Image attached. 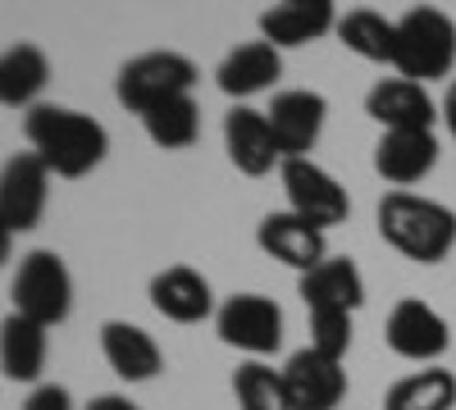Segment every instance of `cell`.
<instances>
[{
    "mask_svg": "<svg viewBox=\"0 0 456 410\" xmlns=\"http://www.w3.org/2000/svg\"><path fill=\"white\" fill-rule=\"evenodd\" d=\"M23 137L32 146V156L42 160L55 178H87L105 151H110V133L83 109L69 105H37L23 115Z\"/></svg>",
    "mask_w": 456,
    "mask_h": 410,
    "instance_id": "1",
    "label": "cell"
},
{
    "mask_svg": "<svg viewBox=\"0 0 456 410\" xmlns=\"http://www.w3.org/2000/svg\"><path fill=\"white\" fill-rule=\"evenodd\" d=\"M379 237L415 265H438L456 246V214L420 192H388L374 210Z\"/></svg>",
    "mask_w": 456,
    "mask_h": 410,
    "instance_id": "2",
    "label": "cell"
},
{
    "mask_svg": "<svg viewBox=\"0 0 456 410\" xmlns=\"http://www.w3.org/2000/svg\"><path fill=\"white\" fill-rule=\"evenodd\" d=\"M452 64H456V23L438 5L406 10L397 19V51H393L397 78L434 83V78H447Z\"/></svg>",
    "mask_w": 456,
    "mask_h": 410,
    "instance_id": "3",
    "label": "cell"
},
{
    "mask_svg": "<svg viewBox=\"0 0 456 410\" xmlns=\"http://www.w3.org/2000/svg\"><path fill=\"white\" fill-rule=\"evenodd\" d=\"M10 301H14V315L42 324V328L64 324L73 315V274L64 265V255L46 246L28 251L10 278Z\"/></svg>",
    "mask_w": 456,
    "mask_h": 410,
    "instance_id": "4",
    "label": "cell"
},
{
    "mask_svg": "<svg viewBox=\"0 0 456 410\" xmlns=\"http://www.w3.org/2000/svg\"><path fill=\"white\" fill-rule=\"evenodd\" d=\"M197 87V64L187 60L183 51H146V55H133L119 78H114V96H119L124 109L142 119L146 109H156L165 100H178V96H192Z\"/></svg>",
    "mask_w": 456,
    "mask_h": 410,
    "instance_id": "5",
    "label": "cell"
},
{
    "mask_svg": "<svg viewBox=\"0 0 456 410\" xmlns=\"http://www.w3.org/2000/svg\"><path fill=\"white\" fill-rule=\"evenodd\" d=\"M215 333L224 347H233L251 360L260 356H274L283 347V310L274 306V296H260V292H238L228 296L215 315Z\"/></svg>",
    "mask_w": 456,
    "mask_h": 410,
    "instance_id": "6",
    "label": "cell"
},
{
    "mask_svg": "<svg viewBox=\"0 0 456 410\" xmlns=\"http://www.w3.org/2000/svg\"><path fill=\"white\" fill-rule=\"evenodd\" d=\"M279 178H283V192H288V210L301 214L306 223L315 229H338V223H347L352 214V197L347 188L315 160H283L279 165Z\"/></svg>",
    "mask_w": 456,
    "mask_h": 410,
    "instance_id": "7",
    "label": "cell"
},
{
    "mask_svg": "<svg viewBox=\"0 0 456 410\" xmlns=\"http://www.w3.org/2000/svg\"><path fill=\"white\" fill-rule=\"evenodd\" d=\"M51 169L37 160L32 151H19L0 169V223H5V237L14 233H32L46 214L51 201Z\"/></svg>",
    "mask_w": 456,
    "mask_h": 410,
    "instance_id": "8",
    "label": "cell"
},
{
    "mask_svg": "<svg viewBox=\"0 0 456 410\" xmlns=\"http://www.w3.org/2000/svg\"><path fill=\"white\" fill-rule=\"evenodd\" d=\"M384 338H388L393 356L425 369V365H438V356L452 347V328L429 301H420V296H402V301L388 310Z\"/></svg>",
    "mask_w": 456,
    "mask_h": 410,
    "instance_id": "9",
    "label": "cell"
},
{
    "mask_svg": "<svg viewBox=\"0 0 456 410\" xmlns=\"http://www.w3.org/2000/svg\"><path fill=\"white\" fill-rule=\"evenodd\" d=\"M265 115H270V128H274L283 160H311V151L324 137V124H329V100L320 92L297 87V92H279Z\"/></svg>",
    "mask_w": 456,
    "mask_h": 410,
    "instance_id": "10",
    "label": "cell"
},
{
    "mask_svg": "<svg viewBox=\"0 0 456 410\" xmlns=\"http://www.w3.org/2000/svg\"><path fill=\"white\" fill-rule=\"evenodd\" d=\"M256 242L270 260H279V265H288L297 274H311L329 260V233L315 229V223H306L301 214H292V210L265 214L260 229H256Z\"/></svg>",
    "mask_w": 456,
    "mask_h": 410,
    "instance_id": "11",
    "label": "cell"
},
{
    "mask_svg": "<svg viewBox=\"0 0 456 410\" xmlns=\"http://www.w3.org/2000/svg\"><path fill=\"white\" fill-rule=\"evenodd\" d=\"M224 151H228V165L247 178H265L274 165H283L270 115L251 109V105H233L224 115Z\"/></svg>",
    "mask_w": 456,
    "mask_h": 410,
    "instance_id": "12",
    "label": "cell"
},
{
    "mask_svg": "<svg viewBox=\"0 0 456 410\" xmlns=\"http://www.w3.org/2000/svg\"><path fill=\"white\" fill-rule=\"evenodd\" d=\"M283 383H288L292 410H338L347 401V369H342V360H329L311 347L288 356Z\"/></svg>",
    "mask_w": 456,
    "mask_h": 410,
    "instance_id": "13",
    "label": "cell"
},
{
    "mask_svg": "<svg viewBox=\"0 0 456 410\" xmlns=\"http://www.w3.org/2000/svg\"><path fill=\"white\" fill-rule=\"evenodd\" d=\"M438 165V137L434 128H411V133H379L374 141V173L393 182L397 192L425 182Z\"/></svg>",
    "mask_w": 456,
    "mask_h": 410,
    "instance_id": "14",
    "label": "cell"
},
{
    "mask_svg": "<svg viewBox=\"0 0 456 410\" xmlns=\"http://www.w3.org/2000/svg\"><path fill=\"white\" fill-rule=\"evenodd\" d=\"M146 296H151V306H156V315H165L169 324H201V319L219 315L210 278L201 269H192V265L160 269L156 278H151Z\"/></svg>",
    "mask_w": 456,
    "mask_h": 410,
    "instance_id": "15",
    "label": "cell"
},
{
    "mask_svg": "<svg viewBox=\"0 0 456 410\" xmlns=\"http://www.w3.org/2000/svg\"><path fill=\"white\" fill-rule=\"evenodd\" d=\"M365 115L384 133H411V128H434L438 105L425 92V83L411 78H379L365 92Z\"/></svg>",
    "mask_w": 456,
    "mask_h": 410,
    "instance_id": "16",
    "label": "cell"
},
{
    "mask_svg": "<svg viewBox=\"0 0 456 410\" xmlns=\"http://www.w3.org/2000/svg\"><path fill=\"white\" fill-rule=\"evenodd\" d=\"M338 5L333 0H283V5H270L256 28H260V42L270 46H311L320 42V36L338 32Z\"/></svg>",
    "mask_w": 456,
    "mask_h": 410,
    "instance_id": "17",
    "label": "cell"
},
{
    "mask_svg": "<svg viewBox=\"0 0 456 410\" xmlns=\"http://www.w3.org/2000/svg\"><path fill=\"white\" fill-rule=\"evenodd\" d=\"M101 356L124 383H151L165 369L160 342L128 319H105L101 324Z\"/></svg>",
    "mask_w": 456,
    "mask_h": 410,
    "instance_id": "18",
    "label": "cell"
},
{
    "mask_svg": "<svg viewBox=\"0 0 456 410\" xmlns=\"http://www.w3.org/2000/svg\"><path fill=\"white\" fill-rule=\"evenodd\" d=\"M279 73H283L279 46H270V42H242V46H233L219 60L215 83H219V92L233 105H242V100H251L260 92H270L279 83Z\"/></svg>",
    "mask_w": 456,
    "mask_h": 410,
    "instance_id": "19",
    "label": "cell"
},
{
    "mask_svg": "<svg viewBox=\"0 0 456 410\" xmlns=\"http://www.w3.org/2000/svg\"><path fill=\"white\" fill-rule=\"evenodd\" d=\"M297 292H301V301H306V310H347V315H356L365 306V274L356 269L352 255H329L320 269L301 274Z\"/></svg>",
    "mask_w": 456,
    "mask_h": 410,
    "instance_id": "20",
    "label": "cell"
},
{
    "mask_svg": "<svg viewBox=\"0 0 456 410\" xmlns=\"http://www.w3.org/2000/svg\"><path fill=\"white\" fill-rule=\"evenodd\" d=\"M51 328L32 324L23 315H5V324H0V369H5L10 383H37L46 369V356H51Z\"/></svg>",
    "mask_w": 456,
    "mask_h": 410,
    "instance_id": "21",
    "label": "cell"
},
{
    "mask_svg": "<svg viewBox=\"0 0 456 410\" xmlns=\"http://www.w3.org/2000/svg\"><path fill=\"white\" fill-rule=\"evenodd\" d=\"M51 83V60L42 46L32 42H14L0 55V100L10 109H37V96Z\"/></svg>",
    "mask_w": 456,
    "mask_h": 410,
    "instance_id": "22",
    "label": "cell"
},
{
    "mask_svg": "<svg viewBox=\"0 0 456 410\" xmlns=\"http://www.w3.org/2000/svg\"><path fill=\"white\" fill-rule=\"evenodd\" d=\"M384 410H456V374L443 365L415 369L384 392Z\"/></svg>",
    "mask_w": 456,
    "mask_h": 410,
    "instance_id": "23",
    "label": "cell"
},
{
    "mask_svg": "<svg viewBox=\"0 0 456 410\" xmlns=\"http://www.w3.org/2000/svg\"><path fill=\"white\" fill-rule=\"evenodd\" d=\"M338 42L370 64H393L397 51V19H384L379 10H347L338 19Z\"/></svg>",
    "mask_w": 456,
    "mask_h": 410,
    "instance_id": "24",
    "label": "cell"
},
{
    "mask_svg": "<svg viewBox=\"0 0 456 410\" xmlns=\"http://www.w3.org/2000/svg\"><path fill=\"white\" fill-rule=\"evenodd\" d=\"M142 128L160 151H187V146L201 137V109H197L192 96H178V100H165L156 109H146Z\"/></svg>",
    "mask_w": 456,
    "mask_h": 410,
    "instance_id": "25",
    "label": "cell"
},
{
    "mask_svg": "<svg viewBox=\"0 0 456 410\" xmlns=\"http://www.w3.org/2000/svg\"><path fill=\"white\" fill-rule=\"evenodd\" d=\"M233 397H238V410H292V397H288V383H283V369L265 365V360L238 365V374H233Z\"/></svg>",
    "mask_w": 456,
    "mask_h": 410,
    "instance_id": "26",
    "label": "cell"
},
{
    "mask_svg": "<svg viewBox=\"0 0 456 410\" xmlns=\"http://www.w3.org/2000/svg\"><path fill=\"white\" fill-rule=\"evenodd\" d=\"M311 315V351L329 360H347L352 351V315L347 310H306Z\"/></svg>",
    "mask_w": 456,
    "mask_h": 410,
    "instance_id": "27",
    "label": "cell"
},
{
    "mask_svg": "<svg viewBox=\"0 0 456 410\" xmlns=\"http://www.w3.org/2000/svg\"><path fill=\"white\" fill-rule=\"evenodd\" d=\"M19 410H73V397H69V388H60V383H37Z\"/></svg>",
    "mask_w": 456,
    "mask_h": 410,
    "instance_id": "28",
    "label": "cell"
},
{
    "mask_svg": "<svg viewBox=\"0 0 456 410\" xmlns=\"http://www.w3.org/2000/svg\"><path fill=\"white\" fill-rule=\"evenodd\" d=\"M438 119H443L447 137L456 141V78H452V83H447V92H443V105H438Z\"/></svg>",
    "mask_w": 456,
    "mask_h": 410,
    "instance_id": "29",
    "label": "cell"
},
{
    "mask_svg": "<svg viewBox=\"0 0 456 410\" xmlns=\"http://www.w3.org/2000/svg\"><path fill=\"white\" fill-rule=\"evenodd\" d=\"M87 410H142V406H137V401H128L124 392H101Z\"/></svg>",
    "mask_w": 456,
    "mask_h": 410,
    "instance_id": "30",
    "label": "cell"
}]
</instances>
